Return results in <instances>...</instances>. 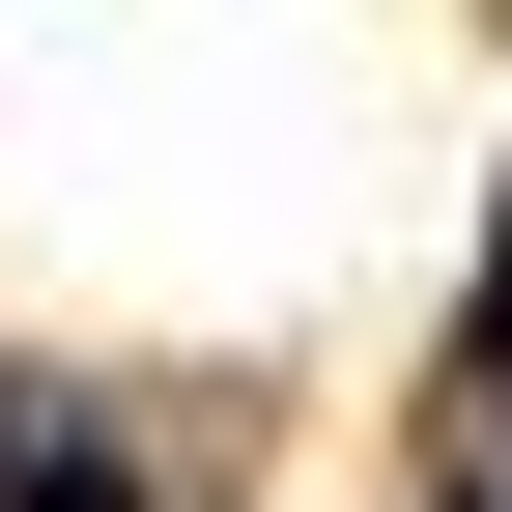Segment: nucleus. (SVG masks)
I'll return each instance as SVG.
<instances>
[{
	"mask_svg": "<svg viewBox=\"0 0 512 512\" xmlns=\"http://www.w3.org/2000/svg\"><path fill=\"white\" fill-rule=\"evenodd\" d=\"M0 512H143V484H114V456H0Z\"/></svg>",
	"mask_w": 512,
	"mask_h": 512,
	"instance_id": "f257e3e1",
	"label": "nucleus"
},
{
	"mask_svg": "<svg viewBox=\"0 0 512 512\" xmlns=\"http://www.w3.org/2000/svg\"><path fill=\"white\" fill-rule=\"evenodd\" d=\"M484 399H512V256H484Z\"/></svg>",
	"mask_w": 512,
	"mask_h": 512,
	"instance_id": "f03ea898",
	"label": "nucleus"
},
{
	"mask_svg": "<svg viewBox=\"0 0 512 512\" xmlns=\"http://www.w3.org/2000/svg\"><path fill=\"white\" fill-rule=\"evenodd\" d=\"M0 456H29V399H0Z\"/></svg>",
	"mask_w": 512,
	"mask_h": 512,
	"instance_id": "7ed1b4c3",
	"label": "nucleus"
}]
</instances>
